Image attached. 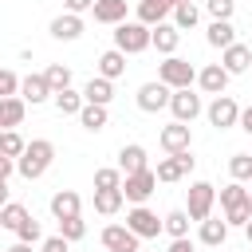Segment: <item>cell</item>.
Returning <instances> with one entry per match:
<instances>
[{"mask_svg":"<svg viewBox=\"0 0 252 252\" xmlns=\"http://www.w3.org/2000/svg\"><path fill=\"white\" fill-rule=\"evenodd\" d=\"M51 161H55V146H51L47 138H32V142L24 146V154L16 158V173H20L24 181H39V177L51 169Z\"/></svg>","mask_w":252,"mask_h":252,"instance_id":"cell-1","label":"cell"},{"mask_svg":"<svg viewBox=\"0 0 252 252\" xmlns=\"http://www.w3.org/2000/svg\"><path fill=\"white\" fill-rule=\"evenodd\" d=\"M114 47H118L122 55H142V51L150 47V28L138 24V20H122V24H114Z\"/></svg>","mask_w":252,"mask_h":252,"instance_id":"cell-2","label":"cell"},{"mask_svg":"<svg viewBox=\"0 0 252 252\" xmlns=\"http://www.w3.org/2000/svg\"><path fill=\"white\" fill-rule=\"evenodd\" d=\"M158 79L169 87V91H181V87H193L197 83V67L181 55H165V63L158 67Z\"/></svg>","mask_w":252,"mask_h":252,"instance_id":"cell-3","label":"cell"},{"mask_svg":"<svg viewBox=\"0 0 252 252\" xmlns=\"http://www.w3.org/2000/svg\"><path fill=\"white\" fill-rule=\"evenodd\" d=\"M154 189H158V177H154L150 165L138 169V173H126V177H122V197L134 201V205H146V197H150Z\"/></svg>","mask_w":252,"mask_h":252,"instance_id":"cell-4","label":"cell"},{"mask_svg":"<svg viewBox=\"0 0 252 252\" xmlns=\"http://www.w3.org/2000/svg\"><path fill=\"white\" fill-rule=\"evenodd\" d=\"M213 201H217V189H213L209 181H193V185H189V205H185L189 220H205V217H213Z\"/></svg>","mask_w":252,"mask_h":252,"instance_id":"cell-5","label":"cell"},{"mask_svg":"<svg viewBox=\"0 0 252 252\" xmlns=\"http://www.w3.org/2000/svg\"><path fill=\"white\" fill-rule=\"evenodd\" d=\"M126 228H130L138 240H150V236H158V232H161V220H158V213H154V209L134 205V209L126 213Z\"/></svg>","mask_w":252,"mask_h":252,"instance_id":"cell-6","label":"cell"},{"mask_svg":"<svg viewBox=\"0 0 252 252\" xmlns=\"http://www.w3.org/2000/svg\"><path fill=\"white\" fill-rule=\"evenodd\" d=\"M169 87L161 83V79H154V83H142L138 87V110H146V114H158V110H165L169 106Z\"/></svg>","mask_w":252,"mask_h":252,"instance_id":"cell-7","label":"cell"},{"mask_svg":"<svg viewBox=\"0 0 252 252\" xmlns=\"http://www.w3.org/2000/svg\"><path fill=\"white\" fill-rule=\"evenodd\" d=\"M169 110H173V122H185V126H189L205 106H201V94H193L189 87H181V91L169 94Z\"/></svg>","mask_w":252,"mask_h":252,"instance_id":"cell-8","label":"cell"},{"mask_svg":"<svg viewBox=\"0 0 252 252\" xmlns=\"http://www.w3.org/2000/svg\"><path fill=\"white\" fill-rule=\"evenodd\" d=\"M209 122L217 126V130H228V126H236V118H240V106H236V98L232 94H213V102H209Z\"/></svg>","mask_w":252,"mask_h":252,"instance_id":"cell-9","label":"cell"},{"mask_svg":"<svg viewBox=\"0 0 252 252\" xmlns=\"http://www.w3.org/2000/svg\"><path fill=\"white\" fill-rule=\"evenodd\" d=\"M158 142H161V150H165V154H185V150L193 146V134H189V126H185V122H169V126H161Z\"/></svg>","mask_w":252,"mask_h":252,"instance_id":"cell-10","label":"cell"},{"mask_svg":"<svg viewBox=\"0 0 252 252\" xmlns=\"http://www.w3.org/2000/svg\"><path fill=\"white\" fill-rule=\"evenodd\" d=\"M189 169H193V154L185 150V154H169V158H161L158 169H154V177H158V181H181Z\"/></svg>","mask_w":252,"mask_h":252,"instance_id":"cell-11","label":"cell"},{"mask_svg":"<svg viewBox=\"0 0 252 252\" xmlns=\"http://www.w3.org/2000/svg\"><path fill=\"white\" fill-rule=\"evenodd\" d=\"M102 248L106 252H138V236L126 224H106L102 228Z\"/></svg>","mask_w":252,"mask_h":252,"instance_id":"cell-12","label":"cell"},{"mask_svg":"<svg viewBox=\"0 0 252 252\" xmlns=\"http://www.w3.org/2000/svg\"><path fill=\"white\" fill-rule=\"evenodd\" d=\"M220 67H224L228 75H244V71L252 67V51H248L244 43H228V47L220 51Z\"/></svg>","mask_w":252,"mask_h":252,"instance_id":"cell-13","label":"cell"},{"mask_svg":"<svg viewBox=\"0 0 252 252\" xmlns=\"http://www.w3.org/2000/svg\"><path fill=\"white\" fill-rule=\"evenodd\" d=\"M228 79H232V75H228L220 63H209V67H201V71H197V83H201V91H205V94H224Z\"/></svg>","mask_w":252,"mask_h":252,"instance_id":"cell-14","label":"cell"},{"mask_svg":"<svg viewBox=\"0 0 252 252\" xmlns=\"http://www.w3.org/2000/svg\"><path fill=\"white\" fill-rule=\"evenodd\" d=\"M177 39H181V32H177L173 24H165V20L150 28V47H158L161 55H173V51H177Z\"/></svg>","mask_w":252,"mask_h":252,"instance_id":"cell-15","label":"cell"},{"mask_svg":"<svg viewBox=\"0 0 252 252\" xmlns=\"http://www.w3.org/2000/svg\"><path fill=\"white\" fill-rule=\"evenodd\" d=\"M24 114H28V102H24L20 94L0 98V130H16V126L24 122Z\"/></svg>","mask_w":252,"mask_h":252,"instance_id":"cell-16","label":"cell"},{"mask_svg":"<svg viewBox=\"0 0 252 252\" xmlns=\"http://www.w3.org/2000/svg\"><path fill=\"white\" fill-rule=\"evenodd\" d=\"M51 35H55V39H63V43L79 39V35H83V16H75V12L55 16V20H51Z\"/></svg>","mask_w":252,"mask_h":252,"instance_id":"cell-17","label":"cell"},{"mask_svg":"<svg viewBox=\"0 0 252 252\" xmlns=\"http://www.w3.org/2000/svg\"><path fill=\"white\" fill-rule=\"evenodd\" d=\"M79 209H83V197H79L75 189H59V193L51 197V217H55V220H63V217H79Z\"/></svg>","mask_w":252,"mask_h":252,"instance_id":"cell-18","label":"cell"},{"mask_svg":"<svg viewBox=\"0 0 252 252\" xmlns=\"http://www.w3.org/2000/svg\"><path fill=\"white\" fill-rule=\"evenodd\" d=\"M169 12H173V0H138V24H146V28L161 24Z\"/></svg>","mask_w":252,"mask_h":252,"instance_id":"cell-19","label":"cell"},{"mask_svg":"<svg viewBox=\"0 0 252 252\" xmlns=\"http://www.w3.org/2000/svg\"><path fill=\"white\" fill-rule=\"evenodd\" d=\"M20 98H24V102H32V106L47 102V98H51V87H47V79H43V75H28V79L20 83Z\"/></svg>","mask_w":252,"mask_h":252,"instance_id":"cell-20","label":"cell"},{"mask_svg":"<svg viewBox=\"0 0 252 252\" xmlns=\"http://www.w3.org/2000/svg\"><path fill=\"white\" fill-rule=\"evenodd\" d=\"M150 161H146V150L138 146V142H130V146H122L118 150V169H122V177L126 173H138V169H146Z\"/></svg>","mask_w":252,"mask_h":252,"instance_id":"cell-21","label":"cell"},{"mask_svg":"<svg viewBox=\"0 0 252 252\" xmlns=\"http://www.w3.org/2000/svg\"><path fill=\"white\" fill-rule=\"evenodd\" d=\"M91 12H94L98 24H122L126 20V0H94Z\"/></svg>","mask_w":252,"mask_h":252,"instance_id":"cell-22","label":"cell"},{"mask_svg":"<svg viewBox=\"0 0 252 252\" xmlns=\"http://www.w3.org/2000/svg\"><path fill=\"white\" fill-rule=\"evenodd\" d=\"M98 75H102V79H110V83H114L118 75H126V55H122L118 47L102 51V55H98Z\"/></svg>","mask_w":252,"mask_h":252,"instance_id":"cell-23","label":"cell"},{"mask_svg":"<svg viewBox=\"0 0 252 252\" xmlns=\"http://www.w3.org/2000/svg\"><path fill=\"white\" fill-rule=\"evenodd\" d=\"M110 98H114V83L102 79V75H94V79L83 87V102H98V106H106Z\"/></svg>","mask_w":252,"mask_h":252,"instance_id":"cell-24","label":"cell"},{"mask_svg":"<svg viewBox=\"0 0 252 252\" xmlns=\"http://www.w3.org/2000/svg\"><path fill=\"white\" fill-rule=\"evenodd\" d=\"M205 39H209V47H228V43H236V28L228 24V20H213L209 24V32H205Z\"/></svg>","mask_w":252,"mask_h":252,"instance_id":"cell-25","label":"cell"},{"mask_svg":"<svg viewBox=\"0 0 252 252\" xmlns=\"http://www.w3.org/2000/svg\"><path fill=\"white\" fill-rule=\"evenodd\" d=\"M224 240H228V220H213V217H205V220H201V244L220 248Z\"/></svg>","mask_w":252,"mask_h":252,"instance_id":"cell-26","label":"cell"},{"mask_svg":"<svg viewBox=\"0 0 252 252\" xmlns=\"http://www.w3.org/2000/svg\"><path fill=\"white\" fill-rule=\"evenodd\" d=\"M122 189H94V213H102V217H114L118 209H122Z\"/></svg>","mask_w":252,"mask_h":252,"instance_id":"cell-27","label":"cell"},{"mask_svg":"<svg viewBox=\"0 0 252 252\" xmlns=\"http://www.w3.org/2000/svg\"><path fill=\"white\" fill-rule=\"evenodd\" d=\"M75 118H79L91 134H98V130L106 126V106H98V102H83V110H79Z\"/></svg>","mask_w":252,"mask_h":252,"instance_id":"cell-28","label":"cell"},{"mask_svg":"<svg viewBox=\"0 0 252 252\" xmlns=\"http://www.w3.org/2000/svg\"><path fill=\"white\" fill-rule=\"evenodd\" d=\"M51 98H55V110H59V114H79V110H83V91L63 87V91H55Z\"/></svg>","mask_w":252,"mask_h":252,"instance_id":"cell-29","label":"cell"},{"mask_svg":"<svg viewBox=\"0 0 252 252\" xmlns=\"http://www.w3.org/2000/svg\"><path fill=\"white\" fill-rule=\"evenodd\" d=\"M197 20H201L197 4H189V0L173 4V28H177V32H185V28H197Z\"/></svg>","mask_w":252,"mask_h":252,"instance_id":"cell-30","label":"cell"},{"mask_svg":"<svg viewBox=\"0 0 252 252\" xmlns=\"http://www.w3.org/2000/svg\"><path fill=\"white\" fill-rule=\"evenodd\" d=\"M161 228H165L173 240H177V236H189V213H185V209L165 213V217H161Z\"/></svg>","mask_w":252,"mask_h":252,"instance_id":"cell-31","label":"cell"},{"mask_svg":"<svg viewBox=\"0 0 252 252\" xmlns=\"http://www.w3.org/2000/svg\"><path fill=\"white\" fill-rule=\"evenodd\" d=\"M59 236H63L67 244L83 240V236H87V220H83V217H63V220H59Z\"/></svg>","mask_w":252,"mask_h":252,"instance_id":"cell-32","label":"cell"},{"mask_svg":"<svg viewBox=\"0 0 252 252\" xmlns=\"http://www.w3.org/2000/svg\"><path fill=\"white\" fill-rule=\"evenodd\" d=\"M43 79H47V87H51V94H55V91L71 87V67H63V63H51V67L43 71Z\"/></svg>","mask_w":252,"mask_h":252,"instance_id":"cell-33","label":"cell"},{"mask_svg":"<svg viewBox=\"0 0 252 252\" xmlns=\"http://www.w3.org/2000/svg\"><path fill=\"white\" fill-rule=\"evenodd\" d=\"M94 189H122V169H118V165L94 169Z\"/></svg>","mask_w":252,"mask_h":252,"instance_id":"cell-34","label":"cell"},{"mask_svg":"<svg viewBox=\"0 0 252 252\" xmlns=\"http://www.w3.org/2000/svg\"><path fill=\"white\" fill-rule=\"evenodd\" d=\"M248 217H252V197H244V201H236V205H228V209H224L228 228H232V224H240V228H244V224H248Z\"/></svg>","mask_w":252,"mask_h":252,"instance_id":"cell-35","label":"cell"},{"mask_svg":"<svg viewBox=\"0 0 252 252\" xmlns=\"http://www.w3.org/2000/svg\"><path fill=\"white\" fill-rule=\"evenodd\" d=\"M228 173H232V181H252V154H232Z\"/></svg>","mask_w":252,"mask_h":252,"instance_id":"cell-36","label":"cell"},{"mask_svg":"<svg viewBox=\"0 0 252 252\" xmlns=\"http://www.w3.org/2000/svg\"><path fill=\"white\" fill-rule=\"evenodd\" d=\"M24 217H28V209H24L20 201H8V205L0 209V224H4V228H12V232L20 228V220H24Z\"/></svg>","mask_w":252,"mask_h":252,"instance_id":"cell-37","label":"cell"},{"mask_svg":"<svg viewBox=\"0 0 252 252\" xmlns=\"http://www.w3.org/2000/svg\"><path fill=\"white\" fill-rule=\"evenodd\" d=\"M24 146H28V142H24L16 130H0V154H4V158H20Z\"/></svg>","mask_w":252,"mask_h":252,"instance_id":"cell-38","label":"cell"},{"mask_svg":"<svg viewBox=\"0 0 252 252\" xmlns=\"http://www.w3.org/2000/svg\"><path fill=\"white\" fill-rule=\"evenodd\" d=\"M16 236H20L24 244H35V240H43V228H39V220L28 213V217L20 220V228H16Z\"/></svg>","mask_w":252,"mask_h":252,"instance_id":"cell-39","label":"cell"},{"mask_svg":"<svg viewBox=\"0 0 252 252\" xmlns=\"http://www.w3.org/2000/svg\"><path fill=\"white\" fill-rule=\"evenodd\" d=\"M205 8H209V16H213V20H232L236 0H205Z\"/></svg>","mask_w":252,"mask_h":252,"instance_id":"cell-40","label":"cell"},{"mask_svg":"<svg viewBox=\"0 0 252 252\" xmlns=\"http://www.w3.org/2000/svg\"><path fill=\"white\" fill-rule=\"evenodd\" d=\"M244 197H252V193H248L240 181H232V185H224V189H220V205H224V209H228V205H236V201H244Z\"/></svg>","mask_w":252,"mask_h":252,"instance_id":"cell-41","label":"cell"},{"mask_svg":"<svg viewBox=\"0 0 252 252\" xmlns=\"http://www.w3.org/2000/svg\"><path fill=\"white\" fill-rule=\"evenodd\" d=\"M20 91V79L8 71V67H0V98H8V94H16Z\"/></svg>","mask_w":252,"mask_h":252,"instance_id":"cell-42","label":"cell"},{"mask_svg":"<svg viewBox=\"0 0 252 252\" xmlns=\"http://www.w3.org/2000/svg\"><path fill=\"white\" fill-rule=\"evenodd\" d=\"M43 252H67V240L63 236H47L43 240Z\"/></svg>","mask_w":252,"mask_h":252,"instance_id":"cell-43","label":"cell"},{"mask_svg":"<svg viewBox=\"0 0 252 252\" xmlns=\"http://www.w3.org/2000/svg\"><path fill=\"white\" fill-rule=\"evenodd\" d=\"M63 4H67V12H75V16H83V12H87V8L94 4V0H63Z\"/></svg>","mask_w":252,"mask_h":252,"instance_id":"cell-44","label":"cell"},{"mask_svg":"<svg viewBox=\"0 0 252 252\" xmlns=\"http://www.w3.org/2000/svg\"><path fill=\"white\" fill-rule=\"evenodd\" d=\"M169 252H197V248H193V240H189V236H177V240L169 244Z\"/></svg>","mask_w":252,"mask_h":252,"instance_id":"cell-45","label":"cell"},{"mask_svg":"<svg viewBox=\"0 0 252 252\" xmlns=\"http://www.w3.org/2000/svg\"><path fill=\"white\" fill-rule=\"evenodd\" d=\"M236 126L252 134V106H244V110H240V118H236Z\"/></svg>","mask_w":252,"mask_h":252,"instance_id":"cell-46","label":"cell"},{"mask_svg":"<svg viewBox=\"0 0 252 252\" xmlns=\"http://www.w3.org/2000/svg\"><path fill=\"white\" fill-rule=\"evenodd\" d=\"M12 169H16V158H4V154H0V177H8Z\"/></svg>","mask_w":252,"mask_h":252,"instance_id":"cell-47","label":"cell"},{"mask_svg":"<svg viewBox=\"0 0 252 252\" xmlns=\"http://www.w3.org/2000/svg\"><path fill=\"white\" fill-rule=\"evenodd\" d=\"M8 205V177H0V209Z\"/></svg>","mask_w":252,"mask_h":252,"instance_id":"cell-48","label":"cell"},{"mask_svg":"<svg viewBox=\"0 0 252 252\" xmlns=\"http://www.w3.org/2000/svg\"><path fill=\"white\" fill-rule=\"evenodd\" d=\"M8 252H32V244H24V240H16V244H12Z\"/></svg>","mask_w":252,"mask_h":252,"instance_id":"cell-49","label":"cell"},{"mask_svg":"<svg viewBox=\"0 0 252 252\" xmlns=\"http://www.w3.org/2000/svg\"><path fill=\"white\" fill-rule=\"evenodd\" d=\"M244 236H248V244H252V217H248V224H244Z\"/></svg>","mask_w":252,"mask_h":252,"instance_id":"cell-50","label":"cell"},{"mask_svg":"<svg viewBox=\"0 0 252 252\" xmlns=\"http://www.w3.org/2000/svg\"><path fill=\"white\" fill-rule=\"evenodd\" d=\"M173 4H181V0H173Z\"/></svg>","mask_w":252,"mask_h":252,"instance_id":"cell-51","label":"cell"},{"mask_svg":"<svg viewBox=\"0 0 252 252\" xmlns=\"http://www.w3.org/2000/svg\"><path fill=\"white\" fill-rule=\"evenodd\" d=\"M0 228H4V224H0Z\"/></svg>","mask_w":252,"mask_h":252,"instance_id":"cell-52","label":"cell"},{"mask_svg":"<svg viewBox=\"0 0 252 252\" xmlns=\"http://www.w3.org/2000/svg\"><path fill=\"white\" fill-rule=\"evenodd\" d=\"M138 252H142V248H138Z\"/></svg>","mask_w":252,"mask_h":252,"instance_id":"cell-53","label":"cell"}]
</instances>
